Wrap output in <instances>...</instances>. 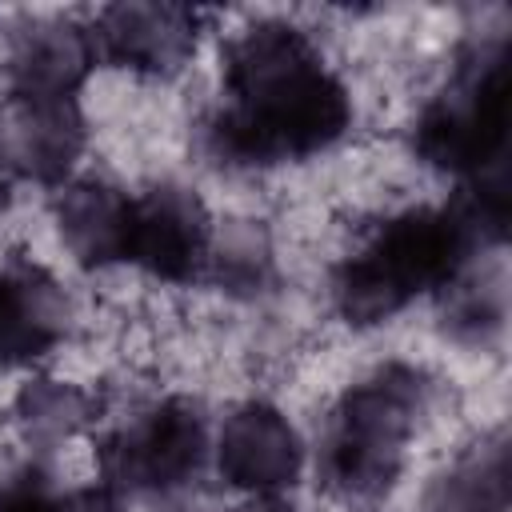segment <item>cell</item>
Here are the masks:
<instances>
[{
    "mask_svg": "<svg viewBox=\"0 0 512 512\" xmlns=\"http://www.w3.org/2000/svg\"><path fill=\"white\" fill-rule=\"evenodd\" d=\"M428 512H508V448L496 440L460 460L432 488Z\"/></svg>",
    "mask_w": 512,
    "mask_h": 512,
    "instance_id": "obj_13",
    "label": "cell"
},
{
    "mask_svg": "<svg viewBox=\"0 0 512 512\" xmlns=\"http://www.w3.org/2000/svg\"><path fill=\"white\" fill-rule=\"evenodd\" d=\"M420 404L424 380L408 364H388L348 388L332 416L324 448L328 484L348 496L388 492L404 468V448L416 432Z\"/></svg>",
    "mask_w": 512,
    "mask_h": 512,
    "instance_id": "obj_3",
    "label": "cell"
},
{
    "mask_svg": "<svg viewBox=\"0 0 512 512\" xmlns=\"http://www.w3.org/2000/svg\"><path fill=\"white\" fill-rule=\"evenodd\" d=\"M216 464L232 488L272 496L292 488L304 464V448L280 408L252 400L224 420L216 440Z\"/></svg>",
    "mask_w": 512,
    "mask_h": 512,
    "instance_id": "obj_9",
    "label": "cell"
},
{
    "mask_svg": "<svg viewBox=\"0 0 512 512\" xmlns=\"http://www.w3.org/2000/svg\"><path fill=\"white\" fill-rule=\"evenodd\" d=\"M84 148L76 100L8 96L0 108V168L16 180L60 184Z\"/></svg>",
    "mask_w": 512,
    "mask_h": 512,
    "instance_id": "obj_8",
    "label": "cell"
},
{
    "mask_svg": "<svg viewBox=\"0 0 512 512\" xmlns=\"http://www.w3.org/2000/svg\"><path fill=\"white\" fill-rule=\"evenodd\" d=\"M208 436L192 400L172 396L140 424L100 444V472L108 492H172L200 472Z\"/></svg>",
    "mask_w": 512,
    "mask_h": 512,
    "instance_id": "obj_5",
    "label": "cell"
},
{
    "mask_svg": "<svg viewBox=\"0 0 512 512\" xmlns=\"http://www.w3.org/2000/svg\"><path fill=\"white\" fill-rule=\"evenodd\" d=\"M56 224L84 268L128 264V232H132V196L100 180H76L56 196Z\"/></svg>",
    "mask_w": 512,
    "mask_h": 512,
    "instance_id": "obj_12",
    "label": "cell"
},
{
    "mask_svg": "<svg viewBox=\"0 0 512 512\" xmlns=\"http://www.w3.org/2000/svg\"><path fill=\"white\" fill-rule=\"evenodd\" d=\"M224 92L212 144L228 164L300 160L336 144L352 124L348 88L284 20H260L224 44Z\"/></svg>",
    "mask_w": 512,
    "mask_h": 512,
    "instance_id": "obj_1",
    "label": "cell"
},
{
    "mask_svg": "<svg viewBox=\"0 0 512 512\" xmlns=\"http://www.w3.org/2000/svg\"><path fill=\"white\" fill-rule=\"evenodd\" d=\"M476 248L480 232L456 200H448L444 208L400 212L336 268V308L356 328L380 324L408 308L416 296L456 284Z\"/></svg>",
    "mask_w": 512,
    "mask_h": 512,
    "instance_id": "obj_2",
    "label": "cell"
},
{
    "mask_svg": "<svg viewBox=\"0 0 512 512\" xmlns=\"http://www.w3.org/2000/svg\"><path fill=\"white\" fill-rule=\"evenodd\" d=\"M96 64L88 28L44 20L16 36L8 56V96H44V100H76L88 68Z\"/></svg>",
    "mask_w": 512,
    "mask_h": 512,
    "instance_id": "obj_11",
    "label": "cell"
},
{
    "mask_svg": "<svg viewBox=\"0 0 512 512\" xmlns=\"http://www.w3.org/2000/svg\"><path fill=\"white\" fill-rule=\"evenodd\" d=\"M212 224L204 200L188 188L160 184L132 200L128 264L152 272L168 284H188L208 264Z\"/></svg>",
    "mask_w": 512,
    "mask_h": 512,
    "instance_id": "obj_6",
    "label": "cell"
},
{
    "mask_svg": "<svg viewBox=\"0 0 512 512\" xmlns=\"http://www.w3.org/2000/svg\"><path fill=\"white\" fill-rule=\"evenodd\" d=\"M88 396L72 384L60 380H36L20 392V424L28 428L32 440H68L84 420H88Z\"/></svg>",
    "mask_w": 512,
    "mask_h": 512,
    "instance_id": "obj_14",
    "label": "cell"
},
{
    "mask_svg": "<svg viewBox=\"0 0 512 512\" xmlns=\"http://www.w3.org/2000/svg\"><path fill=\"white\" fill-rule=\"evenodd\" d=\"M200 12L184 4H112L88 28L92 56L136 72H176L196 48Z\"/></svg>",
    "mask_w": 512,
    "mask_h": 512,
    "instance_id": "obj_7",
    "label": "cell"
},
{
    "mask_svg": "<svg viewBox=\"0 0 512 512\" xmlns=\"http://www.w3.org/2000/svg\"><path fill=\"white\" fill-rule=\"evenodd\" d=\"M508 140V40L460 56L452 80L416 120V152L464 180L504 164Z\"/></svg>",
    "mask_w": 512,
    "mask_h": 512,
    "instance_id": "obj_4",
    "label": "cell"
},
{
    "mask_svg": "<svg viewBox=\"0 0 512 512\" xmlns=\"http://www.w3.org/2000/svg\"><path fill=\"white\" fill-rule=\"evenodd\" d=\"M68 324V300L40 264L0 272V364H32L52 352Z\"/></svg>",
    "mask_w": 512,
    "mask_h": 512,
    "instance_id": "obj_10",
    "label": "cell"
},
{
    "mask_svg": "<svg viewBox=\"0 0 512 512\" xmlns=\"http://www.w3.org/2000/svg\"><path fill=\"white\" fill-rule=\"evenodd\" d=\"M60 500L40 468H24L0 488V512H60Z\"/></svg>",
    "mask_w": 512,
    "mask_h": 512,
    "instance_id": "obj_15",
    "label": "cell"
}]
</instances>
